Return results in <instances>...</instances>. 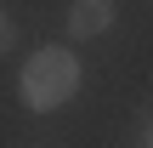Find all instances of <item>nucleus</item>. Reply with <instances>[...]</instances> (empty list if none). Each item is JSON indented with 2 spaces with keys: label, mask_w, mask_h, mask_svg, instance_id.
<instances>
[{
  "label": "nucleus",
  "mask_w": 153,
  "mask_h": 148,
  "mask_svg": "<svg viewBox=\"0 0 153 148\" xmlns=\"http://www.w3.org/2000/svg\"><path fill=\"white\" fill-rule=\"evenodd\" d=\"M17 91H23V103H28L34 114H51V108H62V103L79 91V57H74L68 46H40V51L23 63V80H17Z\"/></svg>",
  "instance_id": "f257e3e1"
},
{
  "label": "nucleus",
  "mask_w": 153,
  "mask_h": 148,
  "mask_svg": "<svg viewBox=\"0 0 153 148\" xmlns=\"http://www.w3.org/2000/svg\"><path fill=\"white\" fill-rule=\"evenodd\" d=\"M102 29H114V0H74L68 6V34L74 40H91Z\"/></svg>",
  "instance_id": "f03ea898"
}]
</instances>
